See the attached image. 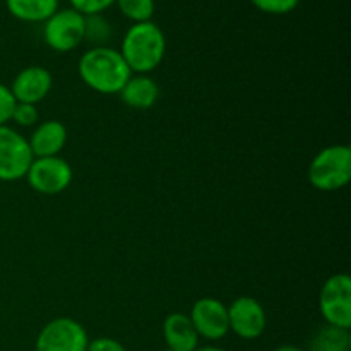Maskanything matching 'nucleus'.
Masks as SVG:
<instances>
[{
	"instance_id": "f257e3e1",
	"label": "nucleus",
	"mask_w": 351,
	"mask_h": 351,
	"mask_svg": "<svg viewBox=\"0 0 351 351\" xmlns=\"http://www.w3.org/2000/svg\"><path fill=\"white\" fill-rule=\"evenodd\" d=\"M77 71L82 82L99 95H119L132 75L120 51L105 45L84 51Z\"/></svg>"
},
{
	"instance_id": "f03ea898",
	"label": "nucleus",
	"mask_w": 351,
	"mask_h": 351,
	"mask_svg": "<svg viewBox=\"0 0 351 351\" xmlns=\"http://www.w3.org/2000/svg\"><path fill=\"white\" fill-rule=\"evenodd\" d=\"M167 53V38L161 27L153 21L137 23L127 29L120 47V55L130 72L149 74L156 71Z\"/></svg>"
},
{
	"instance_id": "7ed1b4c3",
	"label": "nucleus",
	"mask_w": 351,
	"mask_h": 351,
	"mask_svg": "<svg viewBox=\"0 0 351 351\" xmlns=\"http://www.w3.org/2000/svg\"><path fill=\"white\" fill-rule=\"evenodd\" d=\"M351 178V149L348 144H332L319 151L308 167V182L321 192L341 191Z\"/></svg>"
},
{
	"instance_id": "20e7f679",
	"label": "nucleus",
	"mask_w": 351,
	"mask_h": 351,
	"mask_svg": "<svg viewBox=\"0 0 351 351\" xmlns=\"http://www.w3.org/2000/svg\"><path fill=\"white\" fill-rule=\"evenodd\" d=\"M319 312L328 326L351 328V280L348 274H332L322 285L319 295Z\"/></svg>"
},
{
	"instance_id": "39448f33",
	"label": "nucleus",
	"mask_w": 351,
	"mask_h": 351,
	"mask_svg": "<svg viewBox=\"0 0 351 351\" xmlns=\"http://www.w3.org/2000/svg\"><path fill=\"white\" fill-rule=\"evenodd\" d=\"M43 40L58 53H69L84 41L86 17L74 9H58L45 21Z\"/></svg>"
},
{
	"instance_id": "423d86ee",
	"label": "nucleus",
	"mask_w": 351,
	"mask_h": 351,
	"mask_svg": "<svg viewBox=\"0 0 351 351\" xmlns=\"http://www.w3.org/2000/svg\"><path fill=\"white\" fill-rule=\"evenodd\" d=\"M88 331L72 317H57L45 324L34 341V351H86Z\"/></svg>"
},
{
	"instance_id": "0eeeda50",
	"label": "nucleus",
	"mask_w": 351,
	"mask_h": 351,
	"mask_svg": "<svg viewBox=\"0 0 351 351\" xmlns=\"http://www.w3.org/2000/svg\"><path fill=\"white\" fill-rule=\"evenodd\" d=\"M33 160L26 137L9 125L0 127V182L24 178Z\"/></svg>"
},
{
	"instance_id": "6e6552de",
	"label": "nucleus",
	"mask_w": 351,
	"mask_h": 351,
	"mask_svg": "<svg viewBox=\"0 0 351 351\" xmlns=\"http://www.w3.org/2000/svg\"><path fill=\"white\" fill-rule=\"evenodd\" d=\"M24 178L38 194L57 195L67 191L74 178V171L71 165L60 156L34 158Z\"/></svg>"
},
{
	"instance_id": "1a4fd4ad",
	"label": "nucleus",
	"mask_w": 351,
	"mask_h": 351,
	"mask_svg": "<svg viewBox=\"0 0 351 351\" xmlns=\"http://www.w3.org/2000/svg\"><path fill=\"white\" fill-rule=\"evenodd\" d=\"M228 324L233 335L245 341H252L266 331V311L254 297H239L228 305Z\"/></svg>"
},
{
	"instance_id": "9d476101",
	"label": "nucleus",
	"mask_w": 351,
	"mask_h": 351,
	"mask_svg": "<svg viewBox=\"0 0 351 351\" xmlns=\"http://www.w3.org/2000/svg\"><path fill=\"white\" fill-rule=\"evenodd\" d=\"M199 338L208 341H219L230 332L228 307L221 300L204 297L192 305L189 314Z\"/></svg>"
},
{
	"instance_id": "9b49d317",
	"label": "nucleus",
	"mask_w": 351,
	"mask_h": 351,
	"mask_svg": "<svg viewBox=\"0 0 351 351\" xmlns=\"http://www.w3.org/2000/svg\"><path fill=\"white\" fill-rule=\"evenodd\" d=\"M51 86H53V77L48 69L41 67V65H29L17 72L10 84V93H12L16 103L38 105L50 95Z\"/></svg>"
},
{
	"instance_id": "f8f14e48",
	"label": "nucleus",
	"mask_w": 351,
	"mask_h": 351,
	"mask_svg": "<svg viewBox=\"0 0 351 351\" xmlns=\"http://www.w3.org/2000/svg\"><path fill=\"white\" fill-rule=\"evenodd\" d=\"M27 143L34 158L58 156L67 144V129L58 120H45L38 123Z\"/></svg>"
},
{
	"instance_id": "ddd939ff",
	"label": "nucleus",
	"mask_w": 351,
	"mask_h": 351,
	"mask_svg": "<svg viewBox=\"0 0 351 351\" xmlns=\"http://www.w3.org/2000/svg\"><path fill=\"white\" fill-rule=\"evenodd\" d=\"M163 338L167 348L173 351H194L201 339L192 326L191 317L184 312L167 315L163 322Z\"/></svg>"
},
{
	"instance_id": "4468645a",
	"label": "nucleus",
	"mask_w": 351,
	"mask_h": 351,
	"mask_svg": "<svg viewBox=\"0 0 351 351\" xmlns=\"http://www.w3.org/2000/svg\"><path fill=\"white\" fill-rule=\"evenodd\" d=\"M120 98L129 108L149 110L160 98V86L146 74L130 75L129 81L120 89Z\"/></svg>"
},
{
	"instance_id": "2eb2a0df",
	"label": "nucleus",
	"mask_w": 351,
	"mask_h": 351,
	"mask_svg": "<svg viewBox=\"0 0 351 351\" xmlns=\"http://www.w3.org/2000/svg\"><path fill=\"white\" fill-rule=\"evenodd\" d=\"M7 9L23 23H45L58 10V0H5Z\"/></svg>"
},
{
	"instance_id": "dca6fc26",
	"label": "nucleus",
	"mask_w": 351,
	"mask_h": 351,
	"mask_svg": "<svg viewBox=\"0 0 351 351\" xmlns=\"http://www.w3.org/2000/svg\"><path fill=\"white\" fill-rule=\"evenodd\" d=\"M351 336L348 329L328 326L319 329L311 341V351H350Z\"/></svg>"
},
{
	"instance_id": "f3484780",
	"label": "nucleus",
	"mask_w": 351,
	"mask_h": 351,
	"mask_svg": "<svg viewBox=\"0 0 351 351\" xmlns=\"http://www.w3.org/2000/svg\"><path fill=\"white\" fill-rule=\"evenodd\" d=\"M120 12L134 24L151 21L154 14V0H115Z\"/></svg>"
},
{
	"instance_id": "a211bd4d",
	"label": "nucleus",
	"mask_w": 351,
	"mask_h": 351,
	"mask_svg": "<svg viewBox=\"0 0 351 351\" xmlns=\"http://www.w3.org/2000/svg\"><path fill=\"white\" fill-rule=\"evenodd\" d=\"M112 34V27L103 19L101 16H88L86 17V34L84 40L89 41H105Z\"/></svg>"
},
{
	"instance_id": "6ab92c4d",
	"label": "nucleus",
	"mask_w": 351,
	"mask_h": 351,
	"mask_svg": "<svg viewBox=\"0 0 351 351\" xmlns=\"http://www.w3.org/2000/svg\"><path fill=\"white\" fill-rule=\"evenodd\" d=\"M250 2L261 12L273 14V16H283V14H288L297 9L300 0H250Z\"/></svg>"
},
{
	"instance_id": "aec40b11",
	"label": "nucleus",
	"mask_w": 351,
	"mask_h": 351,
	"mask_svg": "<svg viewBox=\"0 0 351 351\" xmlns=\"http://www.w3.org/2000/svg\"><path fill=\"white\" fill-rule=\"evenodd\" d=\"M71 2V9L77 10L79 14H82L84 17L88 16H99L101 12H105L106 9L115 3V0H69Z\"/></svg>"
},
{
	"instance_id": "412c9836",
	"label": "nucleus",
	"mask_w": 351,
	"mask_h": 351,
	"mask_svg": "<svg viewBox=\"0 0 351 351\" xmlns=\"http://www.w3.org/2000/svg\"><path fill=\"white\" fill-rule=\"evenodd\" d=\"M10 122L19 127H33L38 122V110L36 105H27V103H16L14 106Z\"/></svg>"
},
{
	"instance_id": "4be33fe9",
	"label": "nucleus",
	"mask_w": 351,
	"mask_h": 351,
	"mask_svg": "<svg viewBox=\"0 0 351 351\" xmlns=\"http://www.w3.org/2000/svg\"><path fill=\"white\" fill-rule=\"evenodd\" d=\"M14 106H16V99L10 93V88L0 82V127L9 125Z\"/></svg>"
},
{
	"instance_id": "5701e85b",
	"label": "nucleus",
	"mask_w": 351,
	"mask_h": 351,
	"mask_svg": "<svg viewBox=\"0 0 351 351\" xmlns=\"http://www.w3.org/2000/svg\"><path fill=\"white\" fill-rule=\"evenodd\" d=\"M86 351H127L125 346L120 341L113 338H106V336H101V338L89 339L88 350Z\"/></svg>"
},
{
	"instance_id": "b1692460",
	"label": "nucleus",
	"mask_w": 351,
	"mask_h": 351,
	"mask_svg": "<svg viewBox=\"0 0 351 351\" xmlns=\"http://www.w3.org/2000/svg\"><path fill=\"white\" fill-rule=\"evenodd\" d=\"M274 351H305V350L298 348V346H293V345H283V346H280V348H276Z\"/></svg>"
},
{
	"instance_id": "393cba45",
	"label": "nucleus",
	"mask_w": 351,
	"mask_h": 351,
	"mask_svg": "<svg viewBox=\"0 0 351 351\" xmlns=\"http://www.w3.org/2000/svg\"><path fill=\"white\" fill-rule=\"evenodd\" d=\"M194 351H225V350L218 348V346H197Z\"/></svg>"
},
{
	"instance_id": "a878e982",
	"label": "nucleus",
	"mask_w": 351,
	"mask_h": 351,
	"mask_svg": "<svg viewBox=\"0 0 351 351\" xmlns=\"http://www.w3.org/2000/svg\"><path fill=\"white\" fill-rule=\"evenodd\" d=\"M163 351H173V350H170V348H167V350H163Z\"/></svg>"
}]
</instances>
